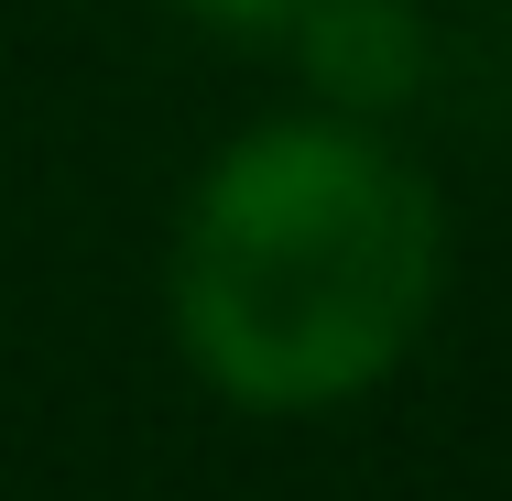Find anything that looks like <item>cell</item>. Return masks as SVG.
Segmentation results:
<instances>
[{
	"mask_svg": "<svg viewBox=\"0 0 512 501\" xmlns=\"http://www.w3.org/2000/svg\"><path fill=\"white\" fill-rule=\"evenodd\" d=\"M382 295L371 207L338 186L327 153H262L207 207L197 316L240 371H316L349 349V316Z\"/></svg>",
	"mask_w": 512,
	"mask_h": 501,
	"instance_id": "cell-1",
	"label": "cell"
},
{
	"mask_svg": "<svg viewBox=\"0 0 512 501\" xmlns=\"http://www.w3.org/2000/svg\"><path fill=\"white\" fill-rule=\"evenodd\" d=\"M229 11H240V0H229Z\"/></svg>",
	"mask_w": 512,
	"mask_h": 501,
	"instance_id": "cell-2",
	"label": "cell"
}]
</instances>
